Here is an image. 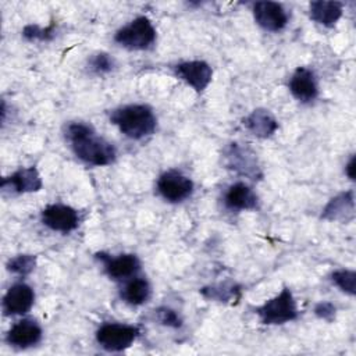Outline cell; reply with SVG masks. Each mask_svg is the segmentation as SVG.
<instances>
[{
    "mask_svg": "<svg viewBox=\"0 0 356 356\" xmlns=\"http://www.w3.org/2000/svg\"><path fill=\"white\" fill-rule=\"evenodd\" d=\"M65 138L74 154L83 163L95 167L110 165L117 157L115 147L96 135L93 127L85 122H71L65 128Z\"/></svg>",
    "mask_w": 356,
    "mask_h": 356,
    "instance_id": "cell-1",
    "label": "cell"
},
{
    "mask_svg": "<svg viewBox=\"0 0 356 356\" xmlns=\"http://www.w3.org/2000/svg\"><path fill=\"white\" fill-rule=\"evenodd\" d=\"M110 122L115 125L124 136L134 140L150 136L157 128V118L153 110L146 104L117 107L110 113Z\"/></svg>",
    "mask_w": 356,
    "mask_h": 356,
    "instance_id": "cell-2",
    "label": "cell"
},
{
    "mask_svg": "<svg viewBox=\"0 0 356 356\" xmlns=\"http://www.w3.org/2000/svg\"><path fill=\"white\" fill-rule=\"evenodd\" d=\"M260 323L266 325H278L292 321L298 317L296 300L288 286H284L280 293L264 302L261 306L254 309Z\"/></svg>",
    "mask_w": 356,
    "mask_h": 356,
    "instance_id": "cell-3",
    "label": "cell"
},
{
    "mask_svg": "<svg viewBox=\"0 0 356 356\" xmlns=\"http://www.w3.org/2000/svg\"><path fill=\"white\" fill-rule=\"evenodd\" d=\"M114 42L128 50H146L156 42V29L152 21L145 17H136L114 35Z\"/></svg>",
    "mask_w": 356,
    "mask_h": 356,
    "instance_id": "cell-4",
    "label": "cell"
},
{
    "mask_svg": "<svg viewBox=\"0 0 356 356\" xmlns=\"http://www.w3.org/2000/svg\"><path fill=\"white\" fill-rule=\"evenodd\" d=\"M136 325L121 323H106L96 331V342L107 352H122L128 349L139 337Z\"/></svg>",
    "mask_w": 356,
    "mask_h": 356,
    "instance_id": "cell-5",
    "label": "cell"
},
{
    "mask_svg": "<svg viewBox=\"0 0 356 356\" xmlns=\"http://www.w3.org/2000/svg\"><path fill=\"white\" fill-rule=\"evenodd\" d=\"M224 164L227 168L235 171L236 174L246 177L249 179H260L261 178V170L259 167L256 154L246 146H242L241 143H229L222 153Z\"/></svg>",
    "mask_w": 356,
    "mask_h": 356,
    "instance_id": "cell-6",
    "label": "cell"
},
{
    "mask_svg": "<svg viewBox=\"0 0 356 356\" xmlns=\"http://www.w3.org/2000/svg\"><path fill=\"white\" fill-rule=\"evenodd\" d=\"M160 196L170 203H179L193 192V182L189 177L177 170L164 171L156 184Z\"/></svg>",
    "mask_w": 356,
    "mask_h": 356,
    "instance_id": "cell-7",
    "label": "cell"
},
{
    "mask_svg": "<svg viewBox=\"0 0 356 356\" xmlns=\"http://www.w3.org/2000/svg\"><path fill=\"white\" fill-rule=\"evenodd\" d=\"M42 224L51 231L57 232H70L78 228L79 225V213L71 206L53 203L46 206L40 213Z\"/></svg>",
    "mask_w": 356,
    "mask_h": 356,
    "instance_id": "cell-8",
    "label": "cell"
},
{
    "mask_svg": "<svg viewBox=\"0 0 356 356\" xmlns=\"http://www.w3.org/2000/svg\"><path fill=\"white\" fill-rule=\"evenodd\" d=\"M174 74L197 93L203 92L213 78L211 67L202 60L182 61L174 65Z\"/></svg>",
    "mask_w": 356,
    "mask_h": 356,
    "instance_id": "cell-9",
    "label": "cell"
},
{
    "mask_svg": "<svg viewBox=\"0 0 356 356\" xmlns=\"http://www.w3.org/2000/svg\"><path fill=\"white\" fill-rule=\"evenodd\" d=\"M96 259L102 261L104 273L111 280H127L140 270L139 259L132 253L111 256L104 252L96 253Z\"/></svg>",
    "mask_w": 356,
    "mask_h": 356,
    "instance_id": "cell-10",
    "label": "cell"
},
{
    "mask_svg": "<svg viewBox=\"0 0 356 356\" xmlns=\"http://www.w3.org/2000/svg\"><path fill=\"white\" fill-rule=\"evenodd\" d=\"M253 17L256 24L268 32H278L288 24L286 10L275 1H256L253 4Z\"/></svg>",
    "mask_w": 356,
    "mask_h": 356,
    "instance_id": "cell-11",
    "label": "cell"
},
{
    "mask_svg": "<svg viewBox=\"0 0 356 356\" xmlns=\"http://www.w3.org/2000/svg\"><path fill=\"white\" fill-rule=\"evenodd\" d=\"M33 302V289L25 282H17L3 296V312L7 316H22L32 309Z\"/></svg>",
    "mask_w": 356,
    "mask_h": 356,
    "instance_id": "cell-12",
    "label": "cell"
},
{
    "mask_svg": "<svg viewBox=\"0 0 356 356\" xmlns=\"http://www.w3.org/2000/svg\"><path fill=\"white\" fill-rule=\"evenodd\" d=\"M43 331L33 318H22L11 325L6 334V342L14 348L25 349L36 345L42 339Z\"/></svg>",
    "mask_w": 356,
    "mask_h": 356,
    "instance_id": "cell-13",
    "label": "cell"
},
{
    "mask_svg": "<svg viewBox=\"0 0 356 356\" xmlns=\"http://www.w3.org/2000/svg\"><path fill=\"white\" fill-rule=\"evenodd\" d=\"M289 92L302 103L313 102L318 95V85L314 72L306 67H298L288 83Z\"/></svg>",
    "mask_w": 356,
    "mask_h": 356,
    "instance_id": "cell-14",
    "label": "cell"
},
{
    "mask_svg": "<svg viewBox=\"0 0 356 356\" xmlns=\"http://www.w3.org/2000/svg\"><path fill=\"white\" fill-rule=\"evenodd\" d=\"M42 186V177L35 167L19 168L1 179V189H8L14 193H32L40 191Z\"/></svg>",
    "mask_w": 356,
    "mask_h": 356,
    "instance_id": "cell-15",
    "label": "cell"
},
{
    "mask_svg": "<svg viewBox=\"0 0 356 356\" xmlns=\"http://www.w3.org/2000/svg\"><path fill=\"white\" fill-rule=\"evenodd\" d=\"M222 200L225 207L229 210H256L259 207L257 195L245 182H235L229 185Z\"/></svg>",
    "mask_w": 356,
    "mask_h": 356,
    "instance_id": "cell-16",
    "label": "cell"
},
{
    "mask_svg": "<svg viewBox=\"0 0 356 356\" xmlns=\"http://www.w3.org/2000/svg\"><path fill=\"white\" fill-rule=\"evenodd\" d=\"M243 125L252 135L260 139L273 136L278 129V121L266 108H254L248 117L243 118Z\"/></svg>",
    "mask_w": 356,
    "mask_h": 356,
    "instance_id": "cell-17",
    "label": "cell"
},
{
    "mask_svg": "<svg viewBox=\"0 0 356 356\" xmlns=\"http://www.w3.org/2000/svg\"><path fill=\"white\" fill-rule=\"evenodd\" d=\"M355 214V196L353 191L342 192L332 197L323 209L321 218L330 221H348Z\"/></svg>",
    "mask_w": 356,
    "mask_h": 356,
    "instance_id": "cell-18",
    "label": "cell"
},
{
    "mask_svg": "<svg viewBox=\"0 0 356 356\" xmlns=\"http://www.w3.org/2000/svg\"><path fill=\"white\" fill-rule=\"evenodd\" d=\"M343 4L341 1H325L317 0L309 4V15L310 18L327 28L334 26L338 19L342 17Z\"/></svg>",
    "mask_w": 356,
    "mask_h": 356,
    "instance_id": "cell-19",
    "label": "cell"
},
{
    "mask_svg": "<svg viewBox=\"0 0 356 356\" xmlns=\"http://www.w3.org/2000/svg\"><path fill=\"white\" fill-rule=\"evenodd\" d=\"M150 284L143 277H132L121 289V299L132 306H139L150 298Z\"/></svg>",
    "mask_w": 356,
    "mask_h": 356,
    "instance_id": "cell-20",
    "label": "cell"
},
{
    "mask_svg": "<svg viewBox=\"0 0 356 356\" xmlns=\"http://www.w3.org/2000/svg\"><path fill=\"white\" fill-rule=\"evenodd\" d=\"M202 295L206 299L217 300V302H228L239 299L241 289L235 284H218V285H210L200 289Z\"/></svg>",
    "mask_w": 356,
    "mask_h": 356,
    "instance_id": "cell-21",
    "label": "cell"
},
{
    "mask_svg": "<svg viewBox=\"0 0 356 356\" xmlns=\"http://www.w3.org/2000/svg\"><path fill=\"white\" fill-rule=\"evenodd\" d=\"M35 266H36V256L33 254H18L7 261V270L21 277L31 274Z\"/></svg>",
    "mask_w": 356,
    "mask_h": 356,
    "instance_id": "cell-22",
    "label": "cell"
},
{
    "mask_svg": "<svg viewBox=\"0 0 356 356\" xmlns=\"http://www.w3.org/2000/svg\"><path fill=\"white\" fill-rule=\"evenodd\" d=\"M331 281L345 293L353 296L356 293V273L353 270H346V268H341V270H335L331 274Z\"/></svg>",
    "mask_w": 356,
    "mask_h": 356,
    "instance_id": "cell-23",
    "label": "cell"
},
{
    "mask_svg": "<svg viewBox=\"0 0 356 356\" xmlns=\"http://www.w3.org/2000/svg\"><path fill=\"white\" fill-rule=\"evenodd\" d=\"M54 35V24L46 26V28H42L39 25H35V24H29L24 28L22 31V36L26 39V40H49L51 39Z\"/></svg>",
    "mask_w": 356,
    "mask_h": 356,
    "instance_id": "cell-24",
    "label": "cell"
},
{
    "mask_svg": "<svg viewBox=\"0 0 356 356\" xmlns=\"http://www.w3.org/2000/svg\"><path fill=\"white\" fill-rule=\"evenodd\" d=\"M115 67L114 58L108 53H97L90 57L89 68L95 74H107Z\"/></svg>",
    "mask_w": 356,
    "mask_h": 356,
    "instance_id": "cell-25",
    "label": "cell"
},
{
    "mask_svg": "<svg viewBox=\"0 0 356 356\" xmlns=\"http://www.w3.org/2000/svg\"><path fill=\"white\" fill-rule=\"evenodd\" d=\"M156 313V317L157 320L165 325V327H171V328H179L182 325V318L179 317V314L172 310L171 307H165V306H161L159 309L154 310Z\"/></svg>",
    "mask_w": 356,
    "mask_h": 356,
    "instance_id": "cell-26",
    "label": "cell"
},
{
    "mask_svg": "<svg viewBox=\"0 0 356 356\" xmlns=\"http://www.w3.org/2000/svg\"><path fill=\"white\" fill-rule=\"evenodd\" d=\"M314 314L325 321H332L337 314V307L331 302H320L314 307Z\"/></svg>",
    "mask_w": 356,
    "mask_h": 356,
    "instance_id": "cell-27",
    "label": "cell"
},
{
    "mask_svg": "<svg viewBox=\"0 0 356 356\" xmlns=\"http://www.w3.org/2000/svg\"><path fill=\"white\" fill-rule=\"evenodd\" d=\"M356 165V160H355V156H352L350 159H349V161L346 163V165H345V174L348 175V178L349 179H355V167Z\"/></svg>",
    "mask_w": 356,
    "mask_h": 356,
    "instance_id": "cell-28",
    "label": "cell"
}]
</instances>
